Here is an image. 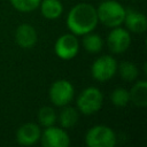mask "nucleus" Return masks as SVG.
I'll return each mask as SVG.
<instances>
[{"label":"nucleus","mask_w":147,"mask_h":147,"mask_svg":"<svg viewBox=\"0 0 147 147\" xmlns=\"http://www.w3.org/2000/svg\"><path fill=\"white\" fill-rule=\"evenodd\" d=\"M65 23L68 30L75 36H84L92 32L99 23L96 8L86 2L77 3L69 10Z\"/></svg>","instance_id":"f257e3e1"},{"label":"nucleus","mask_w":147,"mask_h":147,"mask_svg":"<svg viewBox=\"0 0 147 147\" xmlns=\"http://www.w3.org/2000/svg\"><path fill=\"white\" fill-rule=\"evenodd\" d=\"M98 21L107 28H116L123 24L125 8L116 0H103L96 8Z\"/></svg>","instance_id":"f03ea898"},{"label":"nucleus","mask_w":147,"mask_h":147,"mask_svg":"<svg viewBox=\"0 0 147 147\" xmlns=\"http://www.w3.org/2000/svg\"><path fill=\"white\" fill-rule=\"evenodd\" d=\"M103 105V94L95 86H88L84 88L77 100L76 106L77 110L83 115H93L98 113Z\"/></svg>","instance_id":"7ed1b4c3"},{"label":"nucleus","mask_w":147,"mask_h":147,"mask_svg":"<svg viewBox=\"0 0 147 147\" xmlns=\"http://www.w3.org/2000/svg\"><path fill=\"white\" fill-rule=\"evenodd\" d=\"M116 142L117 137L114 130L103 124L92 126L85 134V144L87 147H114Z\"/></svg>","instance_id":"20e7f679"},{"label":"nucleus","mask_w":147,"mask_h":147,"mask_svg":"<svg viewBox=\"0 0 147 147\" xmlns=\"http://www.w3.org/2000/svg\"><path fill=\"white\" fill-rule=\"evenodd\" d=\"M75 95L74 85L67 79H57L49 86L48 96L51 102L56 107L69 105Z\"/></svg>","instance_id":"39448f33"},{"label":"nucleus","mask_w":147,"mask_h":147,"mask_svg":"<svg viewBox=\"0 0 147 147\" xmlns=\"http://www.w3.org/2000/svg\"><path fill=\"white\" fill-rule=\"evenodd\" d=\"M117 61L110 55H101L91 65V75L98 82H107L117 74Z\"/></svg>","instance_id":"423d86ee"},{"label":"nucleus","mask_w":147,"mask_h":147,"mask_svg":"<svg viewBox=\"0 0 147 147\" xmlns=\"http://www.w3.org/2000/svg\"><path fill=\"white\" fill-rule=\"evenodd\" d=\"M78 52H79L78 38L71 32L61 34L54 44V53L61 60L64 61L72 60L74 57L77 56Z\"/></svg>","instance_id":"0eeeda50"},{"label":"nucleus","mask_w":147,"mask_h":147,"mask_svg":"<svg viewBox=\"0 0 147 147\" xmlns=\"http://www.w3.org/2000/svg\"><path fill=\"white\" fill-rule=\"evenodd\" d=\"M39 141L44 147H68L70 145V138L67 131L55 125L45 127L41 131Z\"/></svg>","instance_id":"6e6552de"},{"label":"nucleus","mask_w":147,"mask_h":147,"mask_svg":"<svg viewBox=\"0 0 147 147\" xmlns=\"http://www.w3.org/2000/svg\"><path fill=\"white\" fill-rule=\"evenodd\" d=\"M107 46L109 51L114 54L124 53L131 45V34L125 28L116 26L111 28L107 36Z\"/></svg>","instance_id":"1a4fd4ad"},{"label":"nucleus","mask_w":147,"mask_h":147,"mask_svg":"<svg viewBox=\"0 0 147 147\" xmlns=\"http://www.w3.org/2000/svg\"><path fill=\"white\" fill-rule=\"evenodd\" d=\"M41 129L37 123H24L16 131V141L22 146H32L40 140Z\"/></svg>","instance_id":"9d476101"},{"label":"nucleus","mask_w":147,"mask_h":147,"mask_svg":"<svg viewBox=\"0 0 147 147\" xmlns=\"http://www.w3.org/2000/svg\"><path fill=\"white\" fill-rule=\"evenodd\" d=\"M38 41V33L36 29L28 23L20 24L15 30V42L23 49L32 48Z\"/></svg>","instance_id":"9b49d317"},{"label":"nucleus","mask_w":147,"mask_h":147,"mask_svg":"<svg viewBox=\"0 0 147 147\" xmlns=\"http://www.w3.org/2000/svg\"><path fill=\"white\" fill-rule=\"evenodd\" d=\"M123 23L125 24V29L129 32L133 33H142L147 29V18L146 16L137 11L134 9H125V16Z\"/></svg>","instance_id":"f8f14e48"},{"label":"nucleus","mask_w":147,"mask_h":147,"mask_svg":"<svg viewBox=\"0 0 147 147\" xmlns=\"http://www.w3.org/2000/svg\"><path fill=\"white\" fill-rule=\"evenodd\" d=\"M40 13L46 20H56L63 13V5L60 0H40Z\"/></svg>","instance_id":"ddd939ff"},{"label":"nucleus","mask_w":147,"mask_h":147,"mask_svg":"<svg viewBox=\"0 0 147 147\" xmlns=\"http://www.w3.org/2000/svg\"><path fill=\"white\" fill-rule=\"evenodd\" d=\"M130 101L137 107H146L147 106V82L139 80L137 82L131 90L129 91Z\"/></svg>","instance_id":"4468645a"},{"label":"nucleus","mask_w":147,"mask_h":147,"mask_svg":"<svg viewBox=\"0 0 147 147\" xmlns=\"http://www.w3.org/2000/svg\"><path fill=\"white\" fill-rule=\"evenodd\" d=\"M78 118H79V115H78L77 108H74V107H70L67 105V106L62 107V110L59 114L57 121H59L61 127L67 130V129L74 127L77 124Z\"/></svg>","instance_id":"2eb2a0df"},{"label":"nucleus","mask_w":147,"mask_h":147,"mask_svg":"<svg viewBox=\"0 0 147 147\" xmlns=\"http://www.w3.org/2000/svg\"><path fill=\"white\" fill-rule=\"evenodd\" d=\"M83 47L86 52L91 54L99 53L103 47V40L98 33L88 32L83 36Z\"/></svg>","instance_id":"dca6fc26"},{"label":"nucleus","mask_w":147,"mask_h":147,"mask_svg":"<svg viewBox=\"0 0 147 147\" xmlns=\"http://www.w3.org/2000/svg\"><path fill=\"white\" fill-rule=\"evenodd\" d=\"M117 72L125 82H133L138 78L139 69L131 61H123L117 65Z\"/></svg>","instance_id":"f3484780"},{"label":"nucleus","mask_w":147,"mask_h":147,"mask_svg":"<svg viewBox=\"0 0 147 147\" xmlns=\"http://www.w3.org/2000/svg\"><path fill=\"white\" fill-rule=\"evenodd\" d=\"M38 122L42 127H47L51 125H54L57 121L56 111L53 107L44 106L38 110Z\"/></svg>","instance_id":"a211bd4d"},{"label":"nucleus","mask_w":147,"mask_h":147,"mask_svg":"<svg viewBox=\"0 0 147 147\" xmlns=\"http://www.w3.org/2000/svg\"><path fill=\"white\" fill-rule=\"evenodd\" d=\"M110 101L116 107H125L130 102L129 90H126L124 87L115 88L110 94Z\"/></svg>","instance_id":"6ab92c4d"},{"label":"nucleus","mask_w":147,"mask_h":147,"mask_svg":"<svg viewBox=\"0 0 147 147\" xmlns=\"http://www.w3.org/2000/svg\"><path fill=\"white\" fill-rule=\"evenodd\" d=\"M11 6L21 13H31L39 7L40 0H9Z\"/></svg>","instance_id":"aec40b11"}]
</instances>
